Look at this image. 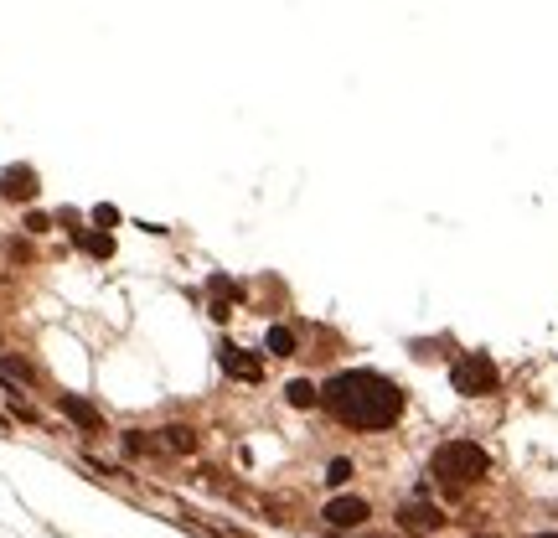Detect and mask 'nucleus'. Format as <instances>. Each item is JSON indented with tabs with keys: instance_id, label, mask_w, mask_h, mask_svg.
I'll list each match as a JSON object with an SVG mask.
<instances>
[{
	"instance_id": "nucleus-8",
	"label": "nucleus",
	"mask_w": 558,
	"mask_h": 538,
	"mask_svg": "<svg viewBox=\"0 0 558 538\" xmlns=\"http://www.w3.org/2000/svg\"><path fill=\"white\" fill-rule=\"evenodd\" d=\"M62 414H68V420H78L83 430H99L104 420H99V409H93V404H83L78 394H68V399H62Z\"/></svg>"
},
{
	"instance_id": "nucleus-13",
	"label": "nucleus",
	"mask_w": 558,
	"mask_h": 538,
	"mask_svg": "<svg viewBox=\"0 0 558 538\" xmlns=\"http://www.w3.org/2000/svg\"><path fill=\"white\" fill-rule=\"evenodd\" d=\"M83 249H88L93 259H109V254H114V244H109L104 233H83Z\"/></svg>"
},
{
	"instance_id": "nucleus-7",
	"label": "nucleus",
	"mask_w": 558,
	"mask_h": 538,
	"mask_svg": "<svg viewBox=\"0 0 558 538\" xmlns=\"http://www.w3.org/2000/svg\"><path fill=\"white\" fill-rule=\"evenodd\" d=\"M223 368H228L233 378H243V383H259V378H264L259 357H248V352H238V347H223Z\"/></svg>"
},
{
	"instance_id": "nucleus-1",
	"label": "nucleus",
	"mask_w": 558,
	"mask_h": 538,
	"mask_svg": "<svg viewBox=\"0 0 558 538\" xmlns=\"http://www.w3.org/2000/svg\"><path fill=\"white\" fill-rule=\"evenodd\" d=\"M321 404L352 430H388L403 414V388L393 378H383V373L347 368V373H336L321 388Z\"/></svg>"
},
{
	"instance_id": "nucleus-12",
	"label": "nucleus",
	"mask_w": 558,
	"mask_h": 538,
	"mask_svg": "<svg viewBox=\"0 0 558 538\" xmlns=\"http://www.w3.org/2000/svg\"><path fill=\"white\" fill-rule=\"evenodd\" d=\"M0 378L6 383H31V368L21 363V357H0Z\"/></svg>"
},
{
	"instance_id": "nucleus-2",
	"label": "nucleus",
	"mask_w": 558,
	"mask_h": 538,
	"mask_svg": "<svg viewBox=\"0 0 558 538\" xmlns=\"http://www.w3.org/2000/svg\"><path fill=\"white\" fill-rule=\"evenodd\" d=\"M486 451L476 440H445L440 451H434V482H440L445 492H465V487H476L481 476H486Z\"/></svg>"
},
{
	"instance_id": "nucleus-9",
	"label": "nucleus",
	"mask_w": 558,
	"mask_h": 538,
	"mask_svg": "<svg viewBox=\"0 0 558 538\" xmlns=\"http://www.w3.org/2000/svg\"><path fill=\"white\" fill-rule=\"evenodd\" d=\"M264 347H269L274 357H290V352H295V332H290V326H269Z\"/></svg>"
},
{
	"instance_id": "nucleus-4",
	"label": "nucleus",
	"mask_w": 558,
	"mask_h": 538,
	"mask_svg": "<svg viewBox=\"0 0 558 538\" xmlns=\"http://www.w3.org/2000/svg\"><path fill=\"white\" fill-rule=\"evenodd\" d=\"M0 197L31 202V197H37V171H31V166H6V171H0Z\"/></svg>"
},
{
	"instance_id": "nucleus-6",
	"label": "nucleus",
	"mask_w": 558,
	"mask_h": 538,
	"mask_svg": "<svg viewBox=\"0 0 558 538\" xmlns=\"http://www.w3.org/2000/svg\"><path fill=\"white\" fill-rule=\"evenodd\" d=\"M398 523H403V528H414V533H434L445 518L434 513L429 502H409V507H398Z\"/></svg>"
},
{
	"instance_id": "nucleus-14",
	"label": "nucleus",
	"mask_w": 558,
	"mask_h": 538,
	"mask_svg": "<svg viewBox=\"0 0 558 538\" xmlns=\"http://www.w3.org/2000/svg\"><path fill=\"white\" fill-rule=\"evenodd\" d=\"M347 476H352V461H331V466H326V482H331V487H341Z\"/></svg>"
},
{
	"instance_id": "nucleus-5",
	"label": "nucleus",
	"mask_w": 558,
	"mask_h": 538,
	"mask_svg": "<svg viewBox=\"0 0 558 538\" xmlns=\"http://www.w3.org/2000/svg\"><path fill=\"white\" fill-rule=\"evenodd\" d=\"M321 518H326L331 528H357V523H367V502H362V497H331Z\"/></svg>"
},
{
	"instance_id": "nucleus-3",
	"label": "nucleus",
	"mask_w": 558,
	"mask_h": 538,
	"mask_svg": "<svg viewBox=\"0 0 558 538\" xmlns=\"http://www.w3.org/2000/svg\"><path fill=\"white\" fill-rule=\"evenodd\" d=\"M496 378H502V373H496V363H491L486 352H465L460 363L450 368L455 394H465V399H486L491 388H496Z\"/></svg>"
},
{
	"instance_id": "nucleus-15",
	"label": "nucleus",
	"mask_w": 558,
	"mask_h": 538,
	"mask_svg": "<svg viewBox=\"0 0 558 538\" xmlns=\"http://www.w3.org/2000/svg\"><path fill=\"white\" fill-rule=\"evenodd\" d=\"M538 538H558V533H538Z\"/></svg>"
},
{
	"instance_id": "nucleus-10",
	"label": "nucleus",
	"mask_w": 558,
	"mask_h": 538,
	"mask_svg": "<svg viewBox=\"0 0 558 538\" xmlns=\"http://www.w3.org/2000/svg\"><path fill=\"white\" fill-rule=\"evenodd\" d=\"M285 399H290V404H295V409H310V404H316V399H321V394H316V388H310V383H305V378H295V383H290V388H285Z\"/></svg>"
},
{
	"instance_id": "nucleus-11",
	"label": "nucleus",
	"mask_w": 558,
	"mask_h": 538,
	"mask_svg": "<svg viewBox=\"0 0 558 538\" xmlns=\"http://www.w3.org/2000/svg\"><path fill=\"white\" fill-rule=\"evenodd\" d=\"M166 445H171V451H181V456H186V451H197V435L186 430V425H171V430H166Z\"/></svg>"
}]
</instances>
